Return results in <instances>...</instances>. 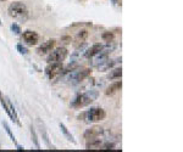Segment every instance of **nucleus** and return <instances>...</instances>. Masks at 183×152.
<instances>
[{
  "mask_svg": "<svg viewBox=\"0 0 183 152\" xmlns=\"http://www.w3.org/2000/svg\"><path fill=\"white\" fill-rule=\"evenodd\" d=\"M97 98H98V91L97 90H88L83 94L77 95L76 99L72 101L71 106L73 108H82V107L90 105L94 100H97Z\"/></svg>",
  "mask_w": 183,
  "mask_h": 152,
  "instance_id": "obj_1",
  "label": "nucleus"
},
{
  "mask_svg": "<svg viewBox=\"0 0 183 152\" xmlns=\"http://www.w3.org/2000/svg\"><path fill=\"white\" fill-rule=\"evenodd\" d=\"M8 13H9V16H11L13 18H21L28 13V9H27V6L21 1H13L9 5Z\"/></svg>",
  "mask_w": 183,
  "mask_h": 152,
  "instance_id": "obj_2",
  "label": "nucleus"
},
{
  "mask_svg": "<svg viewBox=\"0 0 183 152\" xmlns=\"http://www.w3.org/2000/svg\"><path fill=\"white\" fill-rule=\"evenodd\" d=\"M84 116L87 117L86 119H88V122H100V121L105 119L106 112H105V109H103L101 107H93L89 111H87L84 113Z\"/></svg>",
  "mask_w": 183,
  "mask_h": 152,
  "instance_id": "obj_3",
  "label": "nucleus"
},
{
  "mask_svg": "<svg viewBox=\"0 0 183 152\" xmlns=\"http://www.w3.org/2000/svg\"><path fill=\"white\" fill-rule=\"evenodd\" d=\"M67 51L66 47H57L55 50H51V54L46 59V62L48 63H51V62H62L66 57H67Z\"/></svg>",
  "mask_w": 183,
  "mask_h": 152,
  "instance_id": "obj_4",
  "label": "nucleus"
},
{
  "mask_svg": "<svg viewBox=\"0 0 183 152\" xmlns=\"http://www.w3.org/2000/svg\"><path fill=\"white\" fill-rule=\"evenodd\" d=\"M62 70H64L62 62H51V63H48V66L45 67L44 72L51 79V78L55 77V75H57L59 73L62 72Z\"/></svg>",
  "mask_w": 183,
  "mask_h": 152,
  "instance_id": "obj_5",
  "label": "nucleus"
},
{
  "mask_svg": "<svg viewBox=\"0 0 183 152\" xmlns=\"http://www.w3.org/2000/svg\"><path fill=\"white\" fill-rule=\"evenodd\" d=\"M22 38L25 40V43L26 44H28V45H37L38 44V41H39V34L34 31H26L22 33Z\"/></svg>",
  "mask_w": 183,
  "mask_h": 152,
  "instance_id": "obj_6",
  "label": "nucleus"
},
{
  "mask_svg": "<svg viewBox=\"0 0 183 152\" xmlns=\"http://www.w3.org/2000/svg\"><path fill=\"white\" fill-rule=\"evenodd\" d=\"M55 44H56V40L55 39H49V40L44 41V43L37 49V54L42 56V55H46V54L51 52V50L54 49Z\"/></svg>",
  "mask_w": 183,
  "mask_h": 152,
  "instance_id": "obj_7",
  "label": "nucleus"
},
{
  "mask_svg": "<svg viewBox=\"0 0 183 152\" xmlns=\"http://www.w3.org/2000/svg\"><path fill=\"white\" fill-rule=\"evenodd\" d=\"M92 74V68H83V70H78L72 78L73 84H78V83L83 82L86 78H88Z\"/></svg>",
  "mask_w": 183,
  "mask_h": 152,
  "instance_id": "obj_8",
  "label": "nucleus"
},
{
  "mask_svg": "<svg viewBox=\"0 0 183 152\" xmlns=\"http://www.w3.org/2000/svg\"><path fill=\"white\" fill-rule=\"evenodd\" d=\"M103 47H104V45L100 44V43L93 44V45L89 47V49L86 50V52H84L83 56H84L86 59H92V57H94V56H97V55H98L101 50H103Z\"/></svg>",
  "mask_w": 183,
  "mask_h": 152,
  "instance_id": "obj_9",
  "label": "nucleus"
},
{
  "mask_svg": "<svg viewBox=\"0 0 183 152\" xmlns=\"http://www.w3.org/2000/svg\"><path fill=\"white\" fill-rule=\"evenodd\" d=\"M101 133H103V128H100V127H93L90 129H87L84 134H83V137L87 140H89V139H93V137H97L99 136Z\"/></svg>",
  "mask_w": 183,
  "mask_h": 152,
  "instance_id": "obj_10",
  "label": "nucleus"
},
{
  "mask_svg": "<svg viewBox=\"0 0 183 152\" xmlns=\"http://www.w3.org/2000/svg\"><path fill=\"white\" fill-rule=\"evenodd\" d=\"M121 88H122V82L121 80H116L115 83H112V84H110V86L105 90V95L106 96H111L114 94H116L117 91H120Z\"/></svg>",
  "mask_w": 183,
  "mask_h": 152,
  "instance_id": "obj_11",
  "label": "nucleus"
},
{
  "mask_svg": "<svg viewBox=\"0 0 183 152\" xmlns=\"http://www.w3.org/2000/svg\"><path fill=\"white\" fill-rule=\"evenodd\" d=\"M101 146V139H98L97 137H93V139H89V141L87 142L86 149L87 150H99Z\"/></svg>",
  "mask_w": 183,
  "mask_h": 152,
  "instance_id": "obj_12",
  "label": "nucleus"
},
{
  "mask_svg": "<svg viewBox=\"0 0 183 152\" xmlns=\"http://www.w3.org/2000/svg\"><path fill=\"white\" fill-rule=\"evenodd\" d=\"M5 100H6V103H8V106H9V108H10V112L12 113L13 122H15L18 127H21V123H20V121H18V116H17V112H16V109H15V106L12 105L11 100H9V99H5Z\"/></svg>",
  "mask_w": 183,
  "mask_h": 152,
  "instance_id": "obj_13",
  "label": "nucleus"
},
{
  "mask_svg": "<svg viewBox=\"0 0 183 152\" xmlns=\"http://www.w3.org/2000/svg\"><path fill=\"white\" fill-rule=\"evenodd\" d=\"M59 126H60V129H61V133H62V134L65 135V137H66V139L69 140V141H71L72 144H76V140L73 139V135H72V134L69 132V129L66 128V126H65V124H64V123H60Z\"/></svg>",
  "mask_w": 183,
  "mask_h": 152,
  "instance_id": "obj_14",
  "label": "nucleus"
},
{
  "mask_svg": "<svg viewBox=\"0 0 183 152\" xmlns=\"http://www.w3.org/2000/svg\"><path fill=\"white\" fill-rule=\"evenodd\" d=\"M38 123H39V126H40V133H42V135H43V140H44L45 145H46L48 147H51V145H50V142H49V136H48V133H46V129H45V127H44V124L40 123V121H38Z\"/></svg>",
  "mask_w": 183,
  "mask_h": 152,
  "instance_id": "obj_15",
  "label": "nucleus"
},
{
  "mask_svg": "<svg viewBox=\"0 0 183 152\" xmlns=\"http://www.w3.org/2000/svg\"><path fill=\"white\" fill-rule=\"evenodd\" d=\"M101 39L104 41H106V43H110V41H112L115 39V34L111 31H105L103 34H101Z\"/></svg>",
  "mask_w": 183,
  "mask_h": 152,
  "instance_id": "obj_16",
  "label": "nucleus"
},
{
  "mask_svg": "<svg viewBox=\"0 0 183 152\" xmlns=\"http://www.w3.org/2000/svg\"><path fill=\"white\" fill-rule=\"evenodd\" d=\"M31 135H32V141H33V144H34V146L37 147V150H40V144H39L38 135L36 133L34 127H31Z\"/></svg>",
  "mask_w": 183,
  "mask_h": 152,
  "instance_id": "obj_17",
  "label": "nucleus"
},
{
  "mask_svg": "<svg viewBox=\"0 0 183 152\" xmlns=\"http://www.w3.org/2000/svg\"><path fill=\"white\" fill-rule=\"evenodd\" d=\"M87 38H88V31L87 29H81L76 36V40L79 41V43H83Z\"/></svg>",
  "mask_w": 183,
  "mask_h": 152,
  "instance_id": "obj_18",
  "label": "nucleus"
},
{
  "mask_svg": "<svg viewBox=\"0 0 183 152\" xmlns=\"http://www.w3.org/2000/svg\"><path fill=\"white\" fill-rule=\"evenodd\" d=\"M3 127H4V129H5L6 134H8V135L10 136V139L13 141V144L17 145V141H16V139H15V135H13V133L11 132V129H10V127H9V124L6 123V122H3Z\"/></svg>",
  "mask_w": 183,
  "mask_h": 152,
  "instance_id": "obj_19",
  "label": "nucleus"
},
{
  "mask_svg": "<svg viewBox=\"0 0 183 152\" xmlns=\"http://www.w3.org/2000/svg\"><path fill=\"white\" fill-rule=\"evenodd\" d=\"M121 77H122V68L121 67L112 70L111 74L109 75V78H111V79H120Z\"/></svg>",
  "mask_w": 183,
  "mask_h": 152,
  "instance_id": "obj_20",
  "label": "nucleus"
},
{
  "mask_svg": "<svg viewBox=\"0 0 183 152\" xmlns=\"http://www.w3.org/2000/svg\"><path fill=\"white\" fill-rule=\"evenodd\" d=\"M16 49H17V51L20 54H22V55H27V54H28V49H27L26 46H23L22 44H17L16 45Z\"/></svg>",
  "mask_w": 183,
  "mask_h": 152,
  "instance_id": "obj_21",
  "label": "nucleus"
},
{
  "mask_svg": "<svg viewBox=\"0 0 183 152\" xmlns=\"http://www.w3.org/2000/svg\"><path fill=\"white\" fill-rule=\"evenodd\" d=\"M10 29H11V32H13L15 34H21V27H20L17 23H12L10 26Z\"/></svg>",
  "mask_w": 183,
  "mask_h": 152,
  "instance_id": "obj_22",
  "label": "nucleus"
},
{
  "mask_svg": "<svg viewBox=\"0 0 183 152\" xmlns=\"http://www.w3.org/2000/svg\"><path fill=\"white\" fill-rule=\"evenodd\" d=\"M99 150H103V151H110V150H114V144L112 142H106L103 149H99Z\"/></svg>",
  "mask_w": 183,
  "mask_h": 152,
  "instance_id": "obj_23",
  "label": "nucleus"
},
{
  "mask_svg": "<svg viewBox=\"0 0 183 152\" xmlns=\"http://www.w3.org/2000/svg\"><path fill=\"white\" fill-rule=\"evenodd\" d=\"M16 150H18V151H21V150H22V151H23L25 149H23V146H20V145L17 144V145H16Z\"/></svg>",
  "mask_w": 183,
  "mask_h": 152,
  "instance_id": "obj_24",
  "label": "nucleus"
},
{
  "mask_svg": "<svg viewBox=\"0 0 183 152\" xmlns=\"http://www.w3.org/2000/svg\"><path fill=\"white\" fill-rule=\"evenodd\" d=\"M0 26H3V22H1V20H0Z\"/></svg>",
  "mask_w": 183,
  "mask_h": 152,
  "instance_id": "obj_25",
  "label": "nucleus"
},
{
  "mask_svg": "<svg viewBox=\"0 0 183 152\" xmlns=\"http://www.w3.org/2000/svg\"><path fill=\"white\" fill-rule=\"evenodd\" d=\"M1 1H5V0H1Z\"/></svg>",
  "mask_w": 183,
  "mask_h": 152,
  "instance_id": "obj_26",
  "label": "nucleus"
}]
</instances>
